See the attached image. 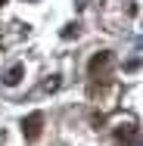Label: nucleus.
<instances>
[{
  "instance_id": "obj_1",
  "label": "nucleus",
  "mask_w": 143,
  "mask_h": 146,
  "mask_svg": "<svg viewBox=\"0 0 143 146\" xmlns=\"http://www.w3.org/2000/svg\"><path fill=\"white\" fill-rule=\"evenodd\" d=\"M44 134V112H31L28 118H22V137L25 140H37Z\"/></svg>"
},
{
  "instance_id": "obj_2",
  "label": "nucleus",
  "mask_w": 143,
  "mask_h": 146,
  "mask_svg": "<svg viewBox=\"0 0 143 146\" xmlns=\"http://www.w3.org/2000/svg\"><path fill=\"white\" fill-rule=\"evenodd\" d=\"M112 59H115V56H112V50H100V53H93V56H90V62H87V72L96 78V75H103V72L112 65Z\"/></svg>"
},
{
  "instance_id": "obj_3",
  "label": "nucleus",
  "mask_w": 143,
  "mask_h": 146,
  "mask_svg": "<svg viewBox=\"0 0 143 146\" xmlns=\"http://www.w3.org/2000/svg\"><path fill=\"white\" fill-rule=\"evenodd\" d=\"M115 137L124 146H140V134H137V124H118L115 127Z\"/></svg>"
},
{
  "instance_id": "obj_4",
  "label": "nucleus",
  "mask_w": 143,
  "mask_h": 146,
  "mask_svg": "<svg viewBox=\"0 0 143 146\" xmlns=\"http://www.w3.org/2000/svg\"><path fill=\"white\" fill-rule=\"evenodd\" d=\"M22 75H25V65H22V62H16V65H9V68H6V75H3V81H6L9 87H16V84L22 81Z\"/></svg>"
},
{
  "instance_id": "obj_5",
  "label": "nucleus",
  "mask_w": 143,
  "mask_h": 146,
  "mask_svg": "<svg viewBox=\"0 0 143 146\" xmlns=\"http://www.w3.org/2000/svg\"><path fill=\"white\" fill-rule=\"evenodd\" d=\"M59 37H62V40H72V37H78V22H69L65 28L59 31Z\"/></svg>"
},
{
  "instance_id": "obj_6",
  "label": "nucleus",
  "mask_w": 143,
  "mask_h": 146,
  "mask_svg": "<svg viewBox=\"0 0 143 146\" xmlns=\"http://www.w3.org/2000/svg\"><path fill=\"white\" fill-rule=\"evenodd\" d=\"M0 3H6V0H0Z\"/></svg>"
},
{
  "instance_id": "obj_7",
  "label": "nucleus",
  "mask_w": 143,
  "mask_h": 146,
  "mask_svg": "<svg viewBox=\"0 0 143 146\" xmlns=\"http://www.w3.org/2000/svg\"><path fill=\"white\" fill-rule=\"evenodd\" d=\"M25 3H31V0H25Z\"/></svg>"
}]
</instances>
